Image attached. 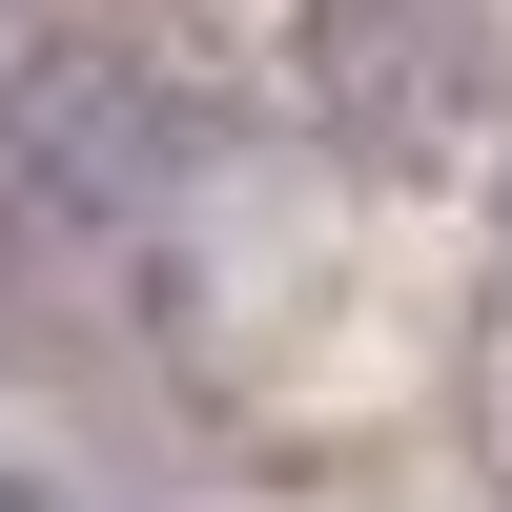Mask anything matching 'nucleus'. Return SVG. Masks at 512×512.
Returning <instances> with one entry per match:
<instances>
[{"label": "nucleus", "instance_id": "obj_2", "mask_svg": "<svg viewBox=\"0 0 512 512\" xmlns=\"http://www.w3.org/2000/svg\"><path fill=\"white\" fill-rule=\"evenodd\" d=\"M492 451H512V369H492Z\"/></svg>", "mask_w": 512, "mask_h": 512}, {"label": "nucleus", "instance_id": "obj_1", "mask_svg": "<svg viewBox=\"0 0 512 512\" xmlns=\"http://www.w3.org/2000/svg\"><path fill=\"white\" fill-rule=\"evenodd\" d=\"M185 205H205V82L144 62V41H62L21 62L0 103V246L82 308H144L185 267Z\"/></svg>", "mask_w": 512, "mask_h": 512}]
</instances>
